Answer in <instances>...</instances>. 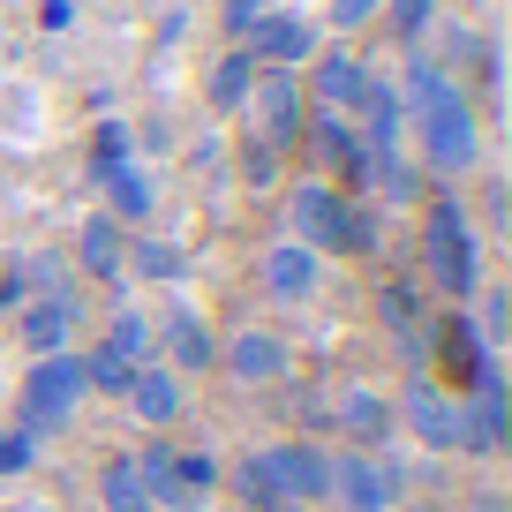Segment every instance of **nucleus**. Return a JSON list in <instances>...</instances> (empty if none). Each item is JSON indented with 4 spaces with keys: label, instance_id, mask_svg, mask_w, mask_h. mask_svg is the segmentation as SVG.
<instances>
[{
    "label": "nucleus",
    "instance_id": "9b49d317",
    "mask_svg": "<svg viewBox=\"0 0 512 512\" xmlns=\"http://www.w3.org/2000/svg\"><path fill=\"white\" fill-rule=\"evenodd\" d=\"M151 332H159V362L174 369V377H211V369H219V332H211L204 309L166 302V317L151 324Z\"/></svg>",
    "mask_w": 512,
    "mask_h": 512
},
{
    "label": "nucleus",
    "instance_id": "6ab92c4d",
    "mask_svg": "<svg viewBox=\"0 0 512 512\" xmlns=\"http://www.w3.org/2000/svg\"><path fill=\"white\" fill-rule=\"evenodd\" d=\"M16 339L31 362L38 354H68V339H76V294H31L16 317Z\"/></svg>",
    "mask_w": 512,
    "mask_h": 512
},
{
    "label": "nucleus",
    "instance_id": "c756f323",
    "mask_svg": "<svg viewBox=\"0 0 512 512\" xmlns=\"http://www.w3.org/2000/svg\"><path fill=\"white\" fill-rule=\"evenodd\" d=\"M128 377H136V362H121V354H113L106 339H91V347H83V384H91L98 400H121V392H128Z\"/></svg>",
    "mask_w": 512,
    "mask_h": 512
},
{
    "label": "nucleus",
    "instance_id": "c85d7f7f",
    "mask_svg": "<svg viewBox=\"0 0 512 512\" xmlns=\"http://www.w3.org/2000/svg\"><path fill=\"white\" fill-rule=\"evenodd\" d=\"M98 505H106V512H136V505H144V475H136V452H113V460L98 467Z\"/></svg>",
    "mask_w": 512,
    "mask_h": 512
},
{
    "label": "nucleus",
    "instance_id": "6e6552de",
    "mask_svg": "<svg viewBox=\"0 0 512 512\" xmlns=\"http://www.w3.org/2000/svg\"><path fill=\"white\" fill-rule=\"evenodd\" d=\"M219 369L234 384H249V392H272V384L294 377V339L272 332V324H241V332L219 339Z\"/></svg>",
    "mask_w": 512,
    "mask_h": 512
},
{
    "label": "nucleus",
    "instance_id": "ddd939ff",
    "mask_svg": "<svg viewBox=\"0 0 512 512\" xmlns=\"http://www.w3.org/2000/svg\"><path fill=\"white\" fill-rule=\"evenodd\" d=\"M317 23L309 16H294V8H264V23H256L249 38H241V53H249L256 68H294V76H302L309 61H317Z\"/></svg>",
    "mask_w": 512,
    "mask_h": 512
},
{
    "label": "nucleus",
    "instance_id": "ea45409f",
    "mask_svg": "<svg viewBox=\"0 0 512 512\" xmlns=\"http://www.w3.org/2000/svg\"><path fill=\"white\" fill-rule=\"evenodd\" d=\"M467 512H512V505H505V497H497V490H482V497H475V505H467Z\"/></svg>",
    "mask_w": 512,
    "mask_h": 512
},
{
    "label": "nucleus",
    "instance_id": "a211bd4d",
    "mask_svg": "<svg viewBox=\"0 0 512 512\" xmlns=\"http://www.w3.org/2000/svg\"><path fill=\"white\" fill-rule=\"evenodd\" d=\"M362 83H369V68L354 61L347 46H332V53L317 46V61L302 68V91H309V106H324V113H347V121H354V106H362Z\"/></svg>",
    "mask_w": 512,
    "mask_h": 512
},
{
    "label": "nucleus",
    "instance_id": "1a4fd4ad",
    "mask_svg": "<svg viewBox=\"0 0 512 512\" xmlns=\"http://www.w3.org/2000/svg\"><path fill=\"white\" fill-rule=\"evenodd\" d=\"M332 437L347 452H392V437H400V407H392V392H377V384H347L332 400Z\"/></svg>",
    "mask_w": 512,
    "mask_h": 512
},
{
    "label": "nucleus",
    "instance_id": "5701e85b",
    "mask_svg": "<svg viewBox=\"0 0 512 512\" xmlns=\"http://www.w3.org/2000/svg\"><path fill=\"white\" fill-rule=\"evenodd\" d=\"M98 196H106V219H151V204H159V189H151L144 166H106L98 174Z\"/></svg>",
    "mask_w": 512,
    "mask_h": 512
},
{
    "label": "nucleus",
    "instance_id": "58836bf2",
    "mask_svg": "<svg viewBox=\"0 0 512 512\" xmlns=\"http://www.w3.org/2000/svg\"><path fill=\"white\" fill-rule=\"evenodd\" d=\"M482 226H497V234L512 226V219H505V181H497V174L482 181Z\"/></svg>",
    "mask_w": 512,
    "mask_h": 512
},
{
    "label": "nucleus",
    "instance_id": "39448f33",
    "mask_svg": "<svg viewBox=\"0 0 512 512\" xmlns=\"http://www.w3.org/2000/svg\"><path fill=\"white\" fill-rule=\"evenodd\" d=\"M400 497H407V460L332 445V505L339 512H392Z\"/></svg>",
    "mask_w": 512,
    "mask_h": 512
},
{
    "label": "nucleus",
    "instance_id": "473e14b6",
    "mask_svg": "<svg viewBox=\"0 0 512 512\" xmlns=\"http://www.w3.org/2000/svg\"><path fill=\"white\" fill-rule=\"evenodd\" d=\"M377 317L392 324V339H400V332H422V302H415V287H407V279H384V287H377Z\"/></svg>",
    "mask_w": 512,
    "mask_h": 512
},
{
    "label": "nucleus",
    "instance_id": "0eeeda50",
    "mask_svg": "<svg viewBox=\"0 0 512 512\" xmlns=\"http://www.w3.org/2000/svg\"><path fill=\"white\" fill-rule=\"evenodd\" d=\"M264 452V475L279 482V497H287L294 512L309 505H332V445H317V437H272Z\"/></svg>",
    "mask_w": 512,
    "mask_h": 512
},
{
    "label": "nucleus",
    "instance_id": "f704fd0d",
    "mask_svg": "<svg viewBox=\"0 0 512 512\" xmlns=\"http://www.w3.org/2000/svg\"><path fill=\"white\" fill-rule=\"evenodd\" d=\"M31 467H38V437L8 422V430H0V482H8V475H31Z\"/></svg>",
    "mask_w": 512,
    "mask_h": 512
},
{
    "label": "nucleus",
    "instance_id": "f3484780",
    "mask_svg": "<svg viewBox=\"0 0 512 512\" xmlns=\"http://www.w3.org/2000/svg\"><path fill=\"white\" fill-rule=\"evenodd\" d=\"M354 136H362L369 159H400V144H407V106L392 91V76H377V68H369L362 106H354Z\"/></svg>",
    "mask_w": 512,
    "mask_h": 512
},
{
    "label": "nucleus",
    "instance_id": "9d476101",
    "mask_svg": "<svg viewBox=\"0 0 512 512\" xmlns=\"http://www.w3.org/2000/svg\"><path fill=\"white\" fill-rule=\"evenodd\" d=\"M392 407H400V430L422 452H460V392H445L437 377H407V392Z\"/></svg>",
    "mask_w": 512,
    "mask_h": 512
},
{
    "label": "nucleus",
    "instance_id": "423d86ee",
    "mask_svg": "<svg viewBox=\"0 0 512 512\" xmlns=\"http://www.w3.org/2000/svg\"><path fill=\"white\" fill-rule=\"evenodd\" d=\"M241 113L256 121V144L287 159V151L302 144L309 91H302V76H294V68H256V83H249V106H241Z\"/></svg>",
    "mask_w": 512,
    "mask_h": 512
},
{
    "label": "nucleus",
    "instance_id": "f03ea898",
    "mask_svg": "<svg viewBox=\"0 0 512 512\" xmlns=\"http://www.w3.org/2000/svg\"><path fill=\"white\" fill-rule=\"evenodd\" d=\"M407 136H415V166L430 181H467L482 166V106L467 98V83H445L430 106L407 113Z\"/></svg>",
    "mask_w": 512,
    "mask_h": 512
},
{
    "label": "nucleus",
    "instance_id": "4be33fe9",
    "mask_svg": "<svg viewBox=\"0 0 512 512\" xmlns=\"http://www.w3.org/2000/svg\"><path fill=\"white\" fill-rule=\"evenodd\" d=\"M362 189H377L384 204H400V211H422V204H430V174H422L415 159H369V166H362Z\"/></svg>",
    "mask_w": 512,
    "mask_h": 512
},
{
    "label": "nucleus",
    "instance_id": "f8f14e48",
    "mask_svg": "<svg viewBox=\"0 0 512 512\" xmlns=\"http://www.w3.org/2000/svg\"><path fill=\"white\" fill-rule=\"evenodd\" d=\"M324 279H332V264H324L317 249H302V241H272L264 264H256V287L272 294L279 309H309L324 294Z\"/></svg>",
    "mask_w": 512,
    "mask_h": 512
},
{
    "label": "nucleus",
    "instance_id": "7ed1b4c3",
    "mask_svg": "<svg viewBox=\"0 0 512 512\" xmlns=\"http://www.w3.org/2000/svg\"><path fill=\"white\" fill-rule=\"evenodd\" d=\"M287 226H294L287 241L317 249L324 264H332V256H369V249H377V219H369V204H354V196L339 189V181H324V174H309V181L287 189Z\"/></svg>",
    "mask_w": 512,
    "mask_h": 512
},
{
    "label": "nucleus",
    "instance_id": "20e7f679",
    "mask_svg": "<svg viewBox=\"0 0 512 512\" xmlns=\"http://www.w3.org/2000/svg\"><path fill=\"white\" fill-rule=\"evenodd\" d=\"M91 400V384H83V354H38L31 369H23V400H16V430H31L38 445L46 437H61L68 422H76V407Z\"/></svg>",
    "mask_w": 512,
    "mask_h": 512
},
{
    "label": "nucleus",
    "instance_id": "a878e982",
    "mask_svg": "<svg viewBox=\"0 0 512 512\" xmlns=\"http://www.w3.org/2000/svg\"><path fill=\"white\" fill-rule=\"evenodd\" d=\"M128 279H151V287H174V279H189V256L174 249V241H159V234H128Z\"/></svg>",
    "mask_w": 512,
    "mask_h": 512
},
{
    "label": "nucleus",
    "instance_id": "72a5a7b5",
    "mask_svg": "<svg viewBox=\"0 0 512 512\" xmlns=\"http://www.w3.org/2000/svg\"><path fill=\"white\" fill-rule=\"evenodd\" d=\"M16 279L31 294H76V287H68V256H53V249H38L31 264H16Z\"/></svg>",
    "mask_w": 512,
    "mask_h": 512
},
{
    "label": "nucleus",
    "instance_id": "b1692460",
    "mask_svg": "<svg viewBox=\"0 0 512 512\" xmlns=\"http://www.w3.org/2000/svg\"><path fill=\"white\" fill-rule=\"evenodd\" d=\"M249 83H256V61L241 46H226L219 61L204 68V98H211V113H241L249 106Z\"/></svg>",
    "mask_w": 512,
    "mask_h": 512
},
{
    "label": "nucleus",
    "instance_id": "79ce46f5",
    "mask_svg": "<svg viewBox=\"0 0 512 512\" xmlns=\"http://www.w3.org/2000/svg\"><path fill=\"white\" fill-rule=\"evenodd\" d=\"M136 512H151V505H136Z\"/></svg>",
    "mask_w": 512,
    "mask_h": 512
},
{
    "label": "nucleus",
    "instance_id": "f257e3e1",
    "mask_svg": "<svg viewBox=\"0 0 512 512\" xmlns=\"http://www.w3.org/2000/svg\"><path fill=\"white\" fill-rule=\"evenodd\" d=\"M422 272L430 287L445 294V309H467L490 279H482V234H475V211L460 204V189H430L422 204Z\"/></svg>",
    "mask_w": 512,
    "mask_h": 512
},
{
    "label": "nucleus",
    "instance_id": "4c0bfd02",
    "mask_svg": "<svg viewBox=\"0 0 512 512\" xmlns=\"http://www.w3.org/2000/svg\"><path fill=\"white\" fill-rule=\"evenodd\" d=\"M241 174H249V189H272V181H279V151H264V144H256Z\"/></svg>",
    "mask_w": 512,
    "mask_h": 512
},
{
    "label": "nucleus",
    "instance_id": "412c9836",
    "mask_svg": "<svg viewBox=\"0 0 512 512\" xmlns=\"http://www.w3.org/2000/svg\"><path fill=\"white\" fill-rule=\"evenodd\" d=\"M128 234H121V219H106V211H91V219L76 226V264H83V279H98V287H128Z\"/></svg>",
    "mask_w": 512,
    "mask_h": 512
},
{
    "label": "nucleus",
    "instance_id": "e433bc0d",
    "mask_svg": "<svg viewBox=\"0 0 512 512\" xmlns=\"http://www.w3.org/2000/svg\"><path fill=\"white\" fill-rule=\"evenodd\" d=\"M264 8H272V0H226V8H219V23H226V38H234V46H241V38H249V31H256V23H264Z\"/></svg>",
    "mask_w": 512,
    "mask_h": 512
},
{
    "label": "nucleus",
    "instance_id": "bb28decb",
    "mask_svg": "<svg viewBox=\"0 0 512 512\" xmlns=\"http://www.w3.org/2000/svg\"><path fill=\"white\" fill-rule=\"evenodd\" d=\"M106 347L113 354H121V362H136V369H144V362H159V332H151V317H144V309H113V324H106Z\"/></svg>",
    "mask_w": 512,
    "mask_h": 512
},
{
    "label": "nucleus",
    "instance_id": "aec40b11",
    "mask_svg": "<svg viewBox=\"0 0 512 512\" xmlns=\"http://www.w3.org/2000/svg\"><path fill=\"white\" fill-rule=\"evenodd\" d=\"M136 475H144V505L151 512H204V497L189 490V475H181V460H174L166 437H151V445L136 452Z\"/></svg>",
    "mask_w": 512,
    "mask_h": 512
},
{
    "label": "nucleus",
    "instance_id": "393cba45",
    "mask_svg": "<svg viewBox=\"0 0 512 512\" xmlns=\"http://www.w3.org/2000/svg\"><path fill=\"white\" fill-rule=\"evenodd\" d=\"M226 490L241 497V512H294L287 497H279V482L264 475V452H234V460H226Z\"/></svg>",
    "mask_w": 512,
    "mask_h": 512
},
{
    "label": "nucleus",
    "instance_id": "2f4dec72",
    "mask_svg": "<svg viewBox=\"0 0 512 512\" xmlns=\"http://www.w3.org/2000/svg\"><path fill=\"white\" fill-rule=\"evenodd\" d=\"M377 16L392 23V38H400V46H422V38H430V23H437V0H384Z\"/></svg>",
    "mask_w": 512,
    "mask_h": 512
},
{
    "label": "nucleus",
    "instance_id": "dca6fc26",
    "mask_svg": "<svg viewBox=\"0 0 512 512\" xmlns=\"http://www.w3.org/2000/svg\"><path fill=\"white\" fill-rule=\"evenodd\" d=\"M121 407H128V415H136V422H144L151 437H166V430H174L181 415H189V377H174V369H166V362H144V369H136V377H128Z\"/></svg>",
    "mask_w": 512,
    "mask_h": 512
},
{
    "label": "nucleus",
    "instance_id": "a19ab883",
    "mask_svg": "<svg viewBox=\"0 0 512 512\" xmlns=\"http://www.w3.org/2000/svg\"><path fill=\"white\" fill-rule=\"evenodd\" d=\"M23 512H68V505H23Z\"/></svg>",
    "mask_w": 512,
    "mask_h": 512
},
{
    "label": "nucleus",
    "instance_id": "cd10ccee",
    "mask_svg": "<svg viewBox=\"0 0 512 512\" xmlns=\"http://www.w3.org/2000/svg\"><path fill=\"white\" fill-rule=\"evenodd\" d=\"M467 324H475V339L490 354H505V339H512V294L505 287H482L475 302H467Z\"/></svg>",
    "mask_w": 512,
    "mask_h": 512
},
{
    "label": "nucleus",
    "instance_id": "c9c22d12",
    "mask_svg": "<svg viewBox=\"0 0 512 512\" xmlns=\"http://www.w3.org/2000/svg\"><path fill=\"white\" fill-rule=\"evenodd\" d=\"M377 8H384V0H332V8H324V23H332L339 38H354V31H369V23H377Z\"/></svg>",
    "mask_w": 512,
    "mask_h": 512
},
{
    "label": "nucleus",
    "instance_id": "7c9ffc66",
    "mask_svg": "<svg viewBox=\"0 0 512 512\" xmlns=\"http://www.w3.org/2000/svg\"><path fill=\"white\" fill-rule=\"evenodd\" d=\"M174 460H181V475H189V490L204 497V505L226 490V460H219L211 445H174Z\"/></svg>",
    "mask_w": 512,
    "mask_h": 512
},
{
    "label": "nucleus",
    "instance_id": "2eb2a0df",
    "mask_svg": "<svg viewBox=\"0 0 512 512\" xmlns=\"http://www.w3.org/2000/svg\"><path fill=\"white\" fill-rule=\"evenodd\" d=\"M302 136H309V151H317L324 181H339L347 196L362 189V166H369V151H362V136H354V121H347V113H324V106H309Z\"/></svg>",
    "mask_w": 512,
    "mask_h": 512
},
{
    "label": "nucleus",
    "instance_id": "4468645a",
    "mask_svg": "<svg viewBox=\"0 0 512 512\" xmlns=\"http://www.w3.org/2000/svg\"><path fill=\"white\" fill-rule=\"evenodd\" d=\"M482 362H490V347L475 339L467 309H445V317L430 324V377L445 384V392H467V384L482 377Z\"/></svg>",
    "mask_w": 512,
    "mask_h": 512
}]
</instances>
